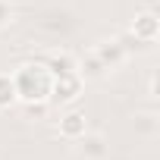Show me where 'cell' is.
I'll use <instances>...</instances> for the list:
<instances>
[{
  "label": "cell",
  "mask_w": 160,
  "mask_h": 160,
  "mask_svg": "<svg viewBox=\"0 0 160 160\" xmlns=\"http://www.w3.org/2000/svg\"><path fill=\"white\" fill-rule=\"evenodd\" d=\"M13 85L19 104H50V88H53V75L41 60H25L13 72Z\"/></svg>",
  "instance_id": "obj_1"
},
{
  "label": "cell",
  "mask_w": 160,
  "mask_h": 160,
  "mask_svg": "<svg viewBox=\"0 0 160 160\" xmlns=\"http://www.w3.org/2000/svg\"><path fill=\"white\" fill-rule=\"evenodd\" d=\"M85 91V82L78 78V72H66V75H53V88H50V104L57 107H72Z\"/></svg>",
  "instance_id": "obj_2"
},
{
  "label": "cell",
  "mask_w": 160,
  "mask_h": 160,
  "mask_svg": "<svg viewBox=\"0 0 160 160\" xmlns=\"http://www.w3.org/2000/svg\"><path fill=\"white\" fill-rule=\"evenodd\" d=\"M72 148H75L78 160H107L110 157V141L104 132H85L82 138L72 141Z\"/></svg>",
  "instance_id": "obj_3"
},
{
  "label": "cell",
  "mask_w": 160,
  "mask_h": 160,
  "mask_svg": "<svg viewBox=\"0 0 160 160\" xmlns=\"http://www.w3.org/2000/svg\"><path fill=\"white\" fill-rule=\"evenodd\" d=\"M135 41H141V44H154L157 41V35H160V19H157V13L154 10H141V13H135V19H132V25L126 28Z\"/></svg>",
  "instance_id": "obj_4"
},
{
  "label": "cell",
  "mask_w": 160,
  "mask_h": 160,
  "mask_svg": "<svg viewBox=\"0 0 160 160\" xmlns=\"http://www.w3.org/2000/svg\"><path fill=\"white\" fill-rule=\"evenodd\" d=\"M91 53L107 66V72H113V69H119L126 60H129V53L122 50V44L116 41V38H104V41H98L94 47H91Z\"/></svg>",
  "instance_id": "obj_5"
},
{
  "label": "cell",
  "mask_w": 160,
  "mask_h": 160,
  "mask_svg": "<svg viewBox=\"0 0 160 160\" xmlns=\"http://www.w3.org/2000/svg\"><path fill=\"white\" fill-rule=\"evenodd\" d=\"M88 132V119H85V113L82 110H66L60 119H57V135L63 138V141H75V138H82Z\"/></svg>",
  "instance_id": "obj_6"
},
{
  "label": "cell",
  "mask_w": 160,
  "mask_h": 160,
  "mask_svg": "<svg viewBox=\"0 0 160 160\" xmlns=\"http://www.w3.org/2000/svg\"><path fill=\"white\" fill-rule=\"evenodd\" d=\"M75 72H78V78H82V82H101V78H107V75H110V72H107V66H104L91 50H85L82 57H78Z\"/></svg>",
  "instance_id": "obj_7"
},
{
  "label": "cell",
  "mask_w": 160,
  "mask_h": 160,
  "mask_svg": "<svg viewBox=\"0 0 160 160\" xmlns=\"http://www.w3.org/2000/svg\"><path fill=\"white\" fill-rule=\"evenodd\" d=\"M41 63L50 69V75H66V72H75V66H78V57L60 47V50H50V53H47Z\"/></svg>",
  "instance_id": "obj_8"
},
{
  "label": "cell",
  "mask_w": 160,
  "mask_h": 160,
  "mask_svg": "<svg viewBox=\"0 0 160 160\" xmlns=\"http://www.w3.org/2000/svg\"><path fill=\"white\" fill-rule=\"evenodd\" d=\"M132 129H135V135H138V138L154 141V138H157V132H160V116H157L154 110L135 113V116H132Z\"/></svg>",
  "instance_id": "obj_9"
},
{
  "label": "cell",
  "mask_w": 160,
  "mask_h": 160,
  "mask_svg": "<svg viewBox=\"0 0 160 160\" xmlns=\"http://www.w3.org/2000/svg\"><path fill=\"white\" fill-rule=\"evenodd\" d=\"M16 104H19V98H16L13 75H10V72H0V113H3V110H13Z\"/></svg>",
  "instance_id": "obj_10"
},
{
  "label": "cell",
  "mask_w": 160,
  "mask_h": 160,
  "mask_svg": "<svg viewBox=\"0 0 160 160\" xmlns=\"http://www.w3.org/2000/svg\"><path fill=\"white\" fill-rule=\"evenodd\" d=\"M16 22V3L13 0H0V32Z\"/></svg>",
  "instance_id": "obj_11"
},
{
  "label": "cell",
  "mask_w": 160,
  "mask_h": 160,
  "mask_svg": "<svg viewBox=\"0 0 160 160\" xmlns=\"http://www.w3.org/2000/svg\"><path fill=\"white\" fill-rule=\"evenodd\" d=\"M47 107H50V104H22V110H25L28 119H41V116L47 113Z\"/></svg>",
  "instance_id": "obj_12"
},
{
  "label": "cell",
  "mask_w": 160,
  "mask_h": 160,
  "mask_svg": "<svg viewBox=\"0 0 160 160\" xmlns=\"http://www.w3.org/2000/svg\"><path fill=\"white\" fill-rule=\"evenodd\" d=\"M148 98L151 101L157 98V72H151V78H148Z\"/></svg>",
  "instance_id": "obj_13"
},
{
  "label": "cell",
  "mask_w": 160,
  "mask_h": 160,
  "mask_svg": "<svg viewBox=\"0 0 160 160\" xmlns=\"http://www.w3.org/2000/svg\"><path fill=\"white\" fill-rule=\"evenodd\" d=\"M107 160H110V157H107Z\"/></svg>",
  "instance_id": "obj_14"
}]
</instances>
